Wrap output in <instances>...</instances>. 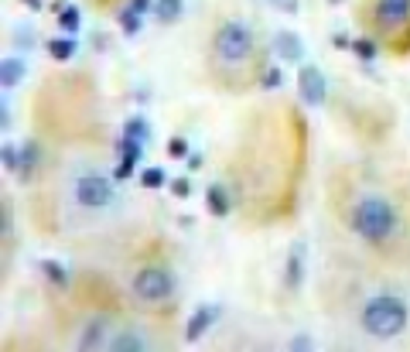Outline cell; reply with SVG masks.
Here are the masks:
<instances>
[{"mask_svg": "<svg viewBox=\"0 0 410 352\" xmlns=\"http://www.w3.org/2000/svg\"><path fill=\"white\" fill-rule=\"evenodd\" d=\"M352 230L362 236L366 243H373V246H386L397 236V230H400V219H397V209L386 198L366 195L352 209Z\"/></svg>", "mask_w": 410, "mask_h": 352, "instance_id": "obj_1", "label": "cell"}, {"mask_svg": "<svg viewBox=\"0 0 410 352\" xmlns=\"http://www.w3.org/2000/svg\"><path fill=\"white\" fill-rule=\"evenodd\" d=\"M407 304L397 297V294H380V297H369L366 308H362V328L373 335V339H393L407 328Z\"/></svg>", "mask_w": 410, "mask_h": 352, "instance_id": "obj_2", "label": "cell"}, {"mask_svg": "<svg viewBox=\"0 0 410 352\" xmlns=\"http://www.w3.org/2000/svg\"><path fill=\"white\" fill-rule=\"evenodd\" d=\"M212 48H216V59L223 62V65H233L236 68V65L250 62V55H253V31H250V24H243V21H223L219 31H216Z\"/></svg>", "mask_w": 410, "mask_h": 352, "instance_id": "obj_3", "label": "cell"}, {"mask_svg": "<svg viewBox=\"0 0 410 352\" xmlns=\"http://www.w3.org/2000/svg\"><path fill=\"white\" fill-rule=\"evenodd\" d=\"M171 291H175V277L165 267H144L133 277V294L140 301H165L171 297Z\"/></svg>", "mask_w": 410, "mask_h": 352, "instance_id": "obj_4", "label": "cell"}, {"mask_svg": "<svg viewBox=\"0 0 410 352\" xmlns=\"http://www.w3.org/2000/svg\"><path fill=\"white\" fill-rule=\"evenodd\" d=\"M72 195H75V202L79 205H86V209H106L110 202H113V185H110V178L103 175H86L75 181V188H72Z\"/></svg>", "mask_w": 410, "mask_h": 352, "instance_id": "obj_5", "label": "cell"}, {"mask_svg": "<svg viewBox=\"0 0 410 352\" xmlns=\"http://www.w3.org/2000/svg\"><path fill=\"white\" fill-rule=\"evenodd\" d=\"M297 93L308 106H322L328 100V79L318 65H301L297 72Z\"/></svg>", "mask_w": 410, "mask_h": 352, "instance_id": "obj_6", "label": "cell"}, {"mask_svg": "<svg viewBox=\"0 0 410 352\" xmlns=\"http://www.w3.org/2000/svg\"><path fill=\"white\" fill-rule=\"evenodd\" d=\"M373 21L383 31H397L410 21V0H376L373 3Z\"/></svg>", "mask_w": 410, "mask_h": 352, "instance_id": "obj_7", "label": "cell"}, {"mask_svg": "<svg viewBox=\"0 0 410 352\" xmlns=\"http://www.w3.org/2000/svg\"><path fill=\"white\" fill-rule=\"evenodd\" d=\"M110 332H113V325H110V318H89L86 325H82V332H79V339H75V346L86 352L93 349H106L113 339H110Z\"/></svg>", "mask_w": 410, "mask_h": 352, "instance_id": "obj_8", "label": "cell"}, {"mask_svg": "<svg viewBox=\"0 0 410 352\" xmlns=\"http://www.w3.org/2000/svg\"><path fill=\"white\" fill-rule=\"evenodd\" d=\"M117 151L123 154V158H120V165H117V172H113V178H117V181H123V178L133 175L137 161L144 158V144H140V140H130V137H120V140H117Z\"/></svg>", "mask_w": 410, "mask_h": 352, "instance_id": "obj_9", "label": "cell"}, {"mask_svg": "<svg viewBox=\"0 0 410 352\" xmlns=\"http://www.w3.org/2000/svg\"><path fill=\"white\" fill-rule=\"evenodd\" d=\"M216 318H219V304H202V308L188 318V325H185V339H188V342L202 339V335L216 325Z\"/></svg>", "mask_w": 410, "mask_h": 352, "instance_id": "obj_10", "label": "cell"}, {"mask_svg": "<svg viewBox=\"0 0 410 352\" xmlns=\"http://www.w3.org/2000/svg\"><path fill=\"white\" fill-rule=\"evenodd\" d=\"M274 52H277V59H284V62L304 59V45H301V38L294 31H277L274 35Z\"/></svg>", "mask_w": 410, "mask_h": 352, "instance_id": "obj_11", "label": "cell"}, {"mask_svg": "<svg viewBox=\"0 0 410 352\" xmlns=\"http://www.w3.org/2000/svg\"><path fill=\"white\" fill-rule=\"evenodd\" d=\"M301 281H304V246L294 243L288 253V267H284V284H288V291H297Z\"/></svg>", "mask_w": 410, "mask_h": 352, "instance_id": "obj_12", "label": "cell"}, {"mask_svg": "<svg viewBox=\"0 0 410 352\" xmlns=\"http://www.w3.org/2000/svg\"><path fill=\"white\" fill-rule=\"evenodd\" d=\"M205 205H209V212H212L216 219H226V216H230V209H233L230 192H226L223 185H209V192H205Z\"/></svg>", "mask_w": 410, "mask_h": 352, "instance_id": "obj_13", "label": "cell"}, {"mask_svg": "<svg viewBox=\"0 0 410 352\" xmlns=\"http://www.w3.org/2000/svg\"><path fill=\"white\" fill-rule=\"evenodd\" d=\"M24 75H28L24 59H3L0 62V86H3V89H14Z\"/></svg>", "mask_w": 410, "mask_h": 352, "instance_id": "obj_14", "label": "cell"}, {"mask_svg": "<svg viewBox=\"0 0 410 352\" xmlns=\"http://www.w3.org/2000/svg\"><path fill=\"white\" fill-rule=\"evenodd\" d=\"M110 349L113 352H140V349H147V339L140 335V332H117L113 335V342H110Z\"/></svg>", "mask_w": 410, "mask_h": 352, "instance_id": "obj_15", "label": "cell"}, {"mask_svg": "<svg viewBox=\"0 0 410 352\" xmlns=\"http://www.w3.org/2000/svg\"><path fill=\"white\" fill-rule=\"evenodd\" d=\"M35 168H38V140H28L21 147V168H17V178L21 181H31L35 178Z\"/></svg>", "mask_w": 410, "mask_h": 352, "instance_id": "obj_16", "label": "cell"}, {"mask_svg": "<svg viewBox=\"0 0 410 352\" xmlns=\"http://www.w3.org/2000/svg\"><path fill=\"white\" fill-rule=\"evenodd\" d=\"M154 14L161 24H175L178 17L185 14V0H158L154 3Z\"/></svg>", "mask_w": 410, "mask_h": 352, "instance_id": "obj_17", "label": "cell"}, {"mask_svg": "<svg viewBox=\"0 0 410 352\" xmlns=\"http://www.w3.org/2000/svg\"><path fill=\"white\" fill-rule=\"evenodd\" d=\"M10 41H14L17 52H35V48H38V35H35V28H14Z\"/></svg>", "mask_w": 410, "mask_h": 352, "instance_id": "obj_18", "label": "cell"}, {"mask_svg": "<svg viewBox=\"0 0 410 352\" xmlns=\"http://www.w3.org/2000/svg\"><path fill=\"white\" fill-rule=\"evenodd\" d=\"M48 55L55 62H68L75 55V38H52L48 41Z\"/></svg>", "mask_w": 410, "mask_h": 352, "instance_id": "obj_19", "label": "cell"}, {"mask_svg": "<svg viewBox=\"0 0 410 352\" xmlns=\"http://www.w3.org/2000/svg\"><path fill=\"white\" fill-rule=\"evenodd\" d=\"M38 267H41V274H45L55 288H68V274H65V267H62L59 260H41Z\"/></svg>", "mask_w": 410, "mask_h": 352, "instance_id": "obj_20", "label": "cell"}, {"mask_svg": "<svg viewBox=\"0 0 410 352\" xmlns=\"http://www.w3.org/2000/svg\"><path fill=\"white\" fill-rule=\"evenodd\" d=\"M123 137H130V140H147L151 137V127H147V120L144 117H130L127 123H123Z\"/></svg>", "mask_w": 410, "mask_h": 352, "instance_id": "obj_21", "label": "cell"}, {"mask_svg": "<svg viewBox=\"0 0 410 352\" xmlns=\"http://www.w3.org/2000/svg\"><path fill=\"white\" fill-rule=\"evenodd\" d=\"M79 24H82V14H79V7H62L59 10V28L72 38L75 31H79Z\"/></svg>", "mask_w": 410, "mask_h": 352, "instance_id": "obj_22", "label": "cell"}, {"mask_svg": "<svg viewBox=\"0 0 410 352\" xmlns=\"http://www.w3.org/2000/svg\"><path fill=\"white\" fill-rule=\"evenodd\" d=\"M120 28L127 31V35H137V31H144V14H137V10H123L120 14Z\"/></svg>", "mask_w": 410, "mask_h": 352, "instance_id": "obj_23", "label": "cell"}, {"mask_svg": "<svg viewBox=\"0 0 410 352\" xmlns=\"http://www.w3.org/2000/svg\"><path fill=\"white\" fill-rule=\"evenodd\" d=\"M349 48H352V55H355L359 62H373V59H376V41H369V38H355Z\"/></svg>", "mask_w": 410, "mask_h": 352, "instance_id": "obj_24", "label": "cell"}, {"mask_svg": "<svg viewBox=\"0 0 410 352\" xmlns=\"http://www.w3.org/2000/svg\"><path fill=\"white\" fill-rule=\"evenodd\" d=\"M0 161H3V168H7L10 175H17V168H21V151H17L14 144H3V147H0Z\"/></svg>", "mask_w": 410, "mask_h": 352, "instance_id": "obj_25", "label": "cell"}, {"mask_svg": "<svg viewBox=\"0 0 410 352\" xmlns=\"http://www.w3.org/2000/svg\"><path fill=\"white\" fill-rule=\"evenodd\" d=\"M168 178H165V168H147L144 175H140V185L144 188H161Z\"/></svg>", "mask_w": 410, "mask_h": 352, "instance_id": "obj_26", "label": "cell"}, {"mask_svg": "<svg viewBox=\"0 0 410 352\" xmlns=\"http://www.w3.org/2000/svg\"><path fill=\"white\" fill-rule=\"evenodd\" d=\"M281 82H284V72H281L277 65H270V68L263 72V79H260L263 89H281Z\"/></svg>", "mask_w": 410, "mask_h": 352, "instance_id": "obj_27", "label": "cell"}, {"mask_svg": "<svg viewBox=\"0 0 410 352\" xmlns=\"http://www.w3.org/2000/svg\"><path fill=\"white\" fill-rule=\"evenodd\" d=\"M168 154H171V158H188V154H192V151H188V140H185V137H171Z\"/></svg>", "mask_w": 410, "mask_h": 352, "instance_id": "obj_28", "label": "cell"}, {"mask_svg": "<svg viewBox=\"0 0 410 352\" xmlns=\"http://www.w3.org/2000/svg\"><path fill=\"white\" fill-rule=\"evenodd\" d=\"M311 346H315V339H311V335H294L291 342H288V349H291V352H308Z\"/></svg>", "mask_w": 410, "mask_h": 352, "instance_id": "obj_29", "label": "cell"}, {"mask_svg": "<svg viewBox=\"0 0 410 352\" xmlns=\"http://www.w3.org/2000/svg\"><path fill=\"white\" fill-rule=\"evenodd\" d=\"M270 3H274L281 14H297V10H301V0H270Z\"/></svg>", "mask_w": 410, "mask_h": 352, "instance_id": "obj_30", "label": "cell"}, {"mask_svg": "<svg viewBox=\"0 0 410 352\" xmlns=\"http://www.w3.org/2000/svg\"><path fill=\"white\" fill-rule=\"evenodd\" d=\"M171 192H175L178 198H188V192H192V181H188V178H175V181H171Z\"/></svg>", "mask_w": 410, "mask_h": 352, "instance_id": "obj_31", "label": "cell"}, {"mask_svg": "<svg viewBox=\"0 0 410 352\" xmlns=\"http://www.w3.org/2000/svg\"><path fill=\"white\" fill-rule=\"evenodd\" d=\"M130 10H137V14H147V10H154V3H151V0H130Z\"/></svg>", "mask_w": 410, "mask_h": 352, "instance_id": "obj_32", "label": "cell"}, {"mask_svg": "<svg viewBox=\"0 0 410 352\" xmlns=\"http://www.w3.org/2000/svg\"><path fill=\"white\" fill-rule=\"evenodd\" d=\"M0 127H3V130L10 127V110H7V103H0Z\"/></svg>", "mask_w": 410, "mask_h": 352, "instance_id": "obj_33", "label": "cell"}, {"mask_svg": "<svg viewBox=\"0 0 410 352\" xmlns=\"http://www.w3.org/2000/svg\"><path fill=\"white\" fill-rule=\"evenodd\" d=\"M185 161H188V168H192V172H198V168H202V154H188Z\"/></svg>", "mask_w": 410, "mask_h": 352, "instance_id": "obj_34", "label": "cell"}, {"mask_svg": "<svg viewBox=\"0 0 410 352\" xmlns=\"http://www.w3.org/2000/svg\"><path fill=\"white\" fill-rule=\"evenodd\" d=\"M346 45H352L349 38H346V35H335V48H346Z\"/></svg>", "mask_w": 410, "mask_h": 352, "instance_id": "obj_35", "label": "cell"}, {"mask_svg": "<svg viewBox=\"0 0 410 352\" xmlns=\"http://www.w3.org/2000/svg\"><path fill=\"white\" fill-rule=\"evenodd\" d=\"M24 3H28V7H31V10H41V7H45V3H41V0H24Z\"/></svg>", "mask_w": 410, "mask_h": 352, "instance_id": "obj_36", "label": "cell"}, {"mask_svg": "<svg viewBox=\"0 0 410 352\" xmlns=\"http://www.w3.org/2000/svg\"><path fill=\"white\" fill-rule=\"evenodd\" d=\"M328 3H342V0H328Z\"/></svg>", "mask_w": 410, "mask_h": 352, "instance_id": "obj_37", "label": "cell"}]
</instances>
